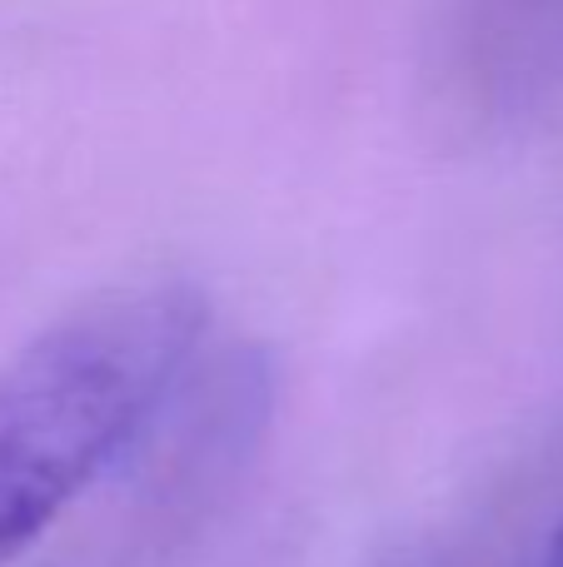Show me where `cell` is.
Returning a JSON list of instances; mask_svg holds the SVG:
<instances>
[{"label":"cell","instance_id":"obj_1","mask_svg":"<svg viewBox=\"0 0 563 567\" xmlns=\"http://www.w3.org/2000/svg\"><path fill=\"white\" fill-rule=\"evenodd\" d=\"M205 323L195 289L140 284L80 303L0 369V567L135 443Z\"/></svg>","mask_w":563,"mask_h":567},{"label":"cell","instance_id":"obj_2","mask_svg":"<svg viewBox=\"0 0 563 567\" xmlns=\"http://www.w3.org/2000/svg\"><path fill=\"white\" fill-rule=\"evenodd\" d=\"M544 567H563V523H559L554 543H549V553H544Z\"/></svg>","mask_w":563,"mask_h":567}]
</instances>
